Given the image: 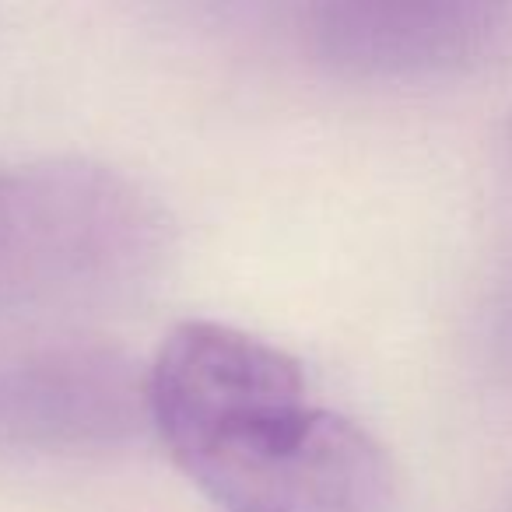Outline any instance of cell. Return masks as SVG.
Listing matches in <instances>:
<instances>
[{"label": "cell", "instance_id": "cell-1", "mask_svg": "<svg viewBox=\"0 0 512 512\" xmlns=\"http://www.w3.org/2000/svg\"><path fill=\"white\" fill-rule=\"evenodd\" d=\"M148 421L172 463L225 512H383L393 460L358 421L309 400L278 344L186 320L144 372Z\"/></svg>", "mask_w": 512, "mask_h": 512}, {"label": "cell", "instance_id": "cell-2", "mask_svg": "<svg viewBox=\"0 0 512 512\" xmlns=\"http://www.w3.org/2000/svg\"><path fill=\"white\" fill-rule=\"evenodd\" d=\"M165 242L162 207L120 169L88 158L0 165V313L134 285Z\"/></svg>", "mask_w": 512, "mask_h": 512}, {"label": "cell", "instance_id": "cell-3", "mask_svg": "<svg viewBox=\"0 0 512 512\" xmlns=\"http://www.w3.org/2000/svg\"><path fill=\"white\" fill-rule=\"evenodd\" d=\"M148 418L144 372L106 344L0 351V442L109 446Z\"/></svg>", "mask_w": 512, "mask_h": 512}, {"label": "cell", "instance_id": "cell-4", "mask_svg": "<svg viewBox=\"0 0 512 512\" xmlns=\"http://www.w3.org/2000/svg\"><path fill=\"white\" fill-rule=\"evenodd\" d=\"M495 11L421 0H334L306 8L316 64L341 78H418L474 60L495 36Z\"/></svg>", "mask_w": 512, "mask_h": 512}]
</instances>
